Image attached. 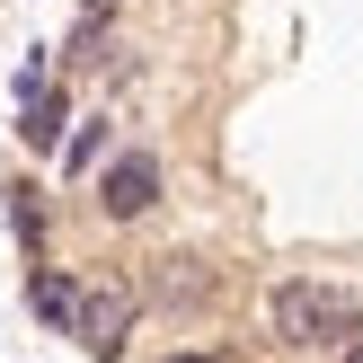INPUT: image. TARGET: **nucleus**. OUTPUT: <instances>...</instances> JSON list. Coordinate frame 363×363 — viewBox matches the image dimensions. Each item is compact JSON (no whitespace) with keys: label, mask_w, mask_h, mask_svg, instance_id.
<instances>
[{"label":"nucleus","mask_w":363,"mask_h":363,"mask_svg":"<svg viewBox=\"0 0 363 363\" xmlns=\"http://www.w3.org/2000/svg\"><path fill=\"white\" fill-rule=\"evenodd\" d=\"M80 301H89V275H71V266H45V257L27 266V311H35V328L71 337V328H80Z\"/></svg>","instance_id":"20e7f679"},{"label":"nucleus","mask_w":363,"mask_h":363,"mask_svg":"<svg viewBox=\"0 0 363 363\" xmlns=\"http://www.w3.org/2000/svg\"><path fill=\"white\" fill-rule=\"evenodd\" d=\"M337 363H363V346H346V354H337Z\"/></svg>","instance_id":"9d476101"},{"label":"nucleus","mask_w":363,"mask_h":363,"mask_svg":"<svg viewBox=\"0 0 363 363\" xmlns=\"http://www.w3.org/2000/svg\"><path fill=\"white\" fill-rule=\"evenodd\" d=\"M0 204H9L18 248H27V257H45V195H35V177H9V186H0Z\"/></svg>","instance_id":"0eeeda50"},{"label":"nucleus","mask_w":363,"mask_h":363,"mask_svg":"<svg viewBox=\"0 0 363 363\" xmlns=\"http://www.w3.org/2000/svg\"><path fill=\"white\" fill-rule=\"evenodd\" d=\"M142 301H160V311H204V301H213V275L195 257H160V275L142 284Z\"/></svg>","instance_id":"423d86ee"},{"label":"nucleus","mask_w":363,"mask_h":363,"mask_svg":"<svg viewBox=\"0 0 363 363\" xmlns=\"http://www.w3.org/2000/svg\"><path fill=\"white\" fill-rule=\"evenodd\" d=\"M80 9H98V0H80Z\"/></svg>","instance_id":"9b49d317"},{"label":"nucleus","mask_w":363,"mask_h":363,"mask_svg":"<svg viewBox=\"0 0 363 363\" xmlns=\"http://www.w3.org/2000/svg\"><path fill=\"white\" fill-rule=\"evenodd\" d=\"M71 124H80V116H71V89H62V80H53V89H35V98L18 106V142H27L35 160H62Z\"/></svg>","instance_id":"39448f33"},{"label":"nucleus","mask_w":363,"mask_h":363,"mask_svg":"<svg viewBox=\"0 0 363 363\" xmlns=\"http://www.w3.org/2000/svg\"><path fill=\"white\" fill-rule=\"evenodd\" d=\"M160 204H169V160H160L151 142H124V151H106V169L89 177V213H98L106 230L151 222Z\"/></svg>","instance_id":"f03ea898"},{"label":"nucleus","mask_w":363,"mask_h":363,"mask_svg":"<svg viewBox=\"0 0 363 363\" xmlns=\"http://www.w3.org/2000/svg\"><path fill=\"white\" fill-rule=\"evenodd\" d=\"M266 337L284 354H346L363 346V301L346 284H319V275H284L266 293Z\"/></svg>","instance_id":"f257e3e1"},{"label":"nucleus","mask_w":363,"mask_h":363,"mask_svg":"<svg viewBox=\"0 0 363 363\" xmlns=\"http://www.w3.org/2000/svg\"><path fill=\"white\" fill-rule=\"evenodd\" d=\"M106 151H116V142H106V116H80L53 169H62V177H98V169H106Z\"/></svg>","instance_id":"6e6552de"},{"label":"nucleus","mask_w":363,"mask_h":363,"mask_svg":"<svg viewBox=\"0 0 363 363\" xmlns=\"http://www.w3.org/2000/svg\"><path fill=\"white\" fill-rule=\"evenodd\" d=\"M169 363H213V354H169Z\"/></svg>","instance_id":"1a4fd4ad"},{"label":"nucleus","mask_w":363,"mask_h":363,"mask_svg":"<svg viewBox=\"0 0 363 363\" xmlns=\"http://www.w3.org/2000/svg\"><path fill=\"white\" fill-rule=\"evenodd\" d=\"M133 319H142V293H133V284H89L71 346H80L89 363H124V354H133Z\"/></svg>","instance_id":"7ed1b4c3"}]
</instances>
